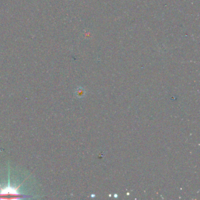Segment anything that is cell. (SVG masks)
<instances>
[{
    "instance_id": "6da1fadb",
    "label": "cell",
    "mask_w": 200,
    "mask_h": 200,
    "mask_svg": "<svg viewBox=\"0 0 200 200\" xmlns=\"http://www.w3.org/2000/svg\"><path fill=\"white\" fill-rule=\"evenodd\" d=\"M76 96L78 98H82L86 95V91L83 88H78L75 92Z\"/></svg>"
}]
</instances>
